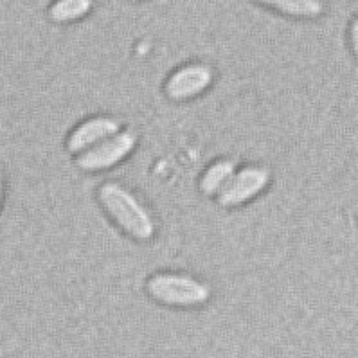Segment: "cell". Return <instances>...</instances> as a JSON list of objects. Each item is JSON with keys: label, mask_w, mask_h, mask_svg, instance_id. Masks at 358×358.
<instances>
[{"label": "cell", "mask_w": 358, "mask_h": 358, "mask_svg": "<svg viewBox=\"0 0 358 358\" xmlns=\"http://www.w3.org/2000/svg\"><path fill=\"white\" fill-rule=\"evenodd\" d=\"M97 202L112 222L131 240L146 243L157 232L152 209L128 186L115 180L103 182L97 187Z\"/></svg>", "instance_id": "cell-1"}, {"label": "cell", "mask_w": 358, "mask_h": 358, "mask_svg": "<svg viewBox=\"0 0 358 358\" xmlns=\"http://www.w3.org/2000/svg\"><path fill=\"white\" fill-rule=\"evenodd\" d=\"M146 294L169 308H196L211 299V287L186 272H157L146 279Z\"/></svg>", "instance_id": "cell-2"}, {"label": "cell", "mask_w": 358, "mask_h": 358, "mask_svg": "<svg viewBox=\"0 0 358 358\" xmlns=\"http://www.w3.org/2000/svg\"><path fill=\"white\" fill-rule=\"evenodd\" d=\"M139 143V137L134 130L122 128L117 134L105 139L103 143L96 144L85 153L76 157V166L81 171L97 173L115 168L124 162L134 153L135 146Z\"/></svg>", "instance_id": "cell-3"}, {"label": "cell", "mask_w": 358, "mask_h": 358, "mask_svg": "<svg viewBox=\"0 0 358 358\" xmlns=\"http://www.w3.org/2000/svg\"><path fill=\"white\" fill-rule=\"evenodd\" d=\"M272 180V171L266 166L249 164L238 168L231 177L224 191L216 196V202L222 207H240L257 199Z\"/></svg>", "instance_id": "cell-4"}, {"label": "cell", "mask_w": 358, "mask_h": 358, "mask_svg": "<svg viewBox=\"0 0 358 358\" xmlns=\"http://www.w3.org/2000/svg\"><path fill=\"white\" fill-rule=\"evenodd\" d=\"M215 81V71L203 62H191L180 65L166 78L164 94L175 103L189 101L202 96Z\"/></svg>", "instance_id": "cell-5"}, {"label": "cell", "mask_w": 358, "mask_h": 358, "mask_svg": "<svg viewBox=\"0 0 358 358\" xmlns=\"http://www.w3.org/2000/svg\"><path fill=\"white\" fill-rule=\"evenodd\" d=\"M122 128H124L122 122L114 115H92L69 131L67 139H65V148H67L69 153L78 157L96 144L115 135Z\"/></svg>", "instance_id": "cell-6"}, {"label": "cell", "mask_w": 358, "mask_h": 358, "mask_svg": "<svg viewBox=\"0 0 358 358\" xmlns=\"http://www.w3.org/2000/svg\"><path fill=\"white\" fill-rule=\"evenodd\" d=\"M238 169V164L232 159H218L215 160L213 164H209L206 168V171L202 173L200 177L199 187L202 191V194L206 196H211V199H216L224 187L227 186L231 177L234 175V171Z\"/></svg>", "instance_id": "cell-7"}, {"label": "cell", "mask_w": 358, "mask_h": 358, "mask_svg": "<svg viewBox=\"0 0 358 358\" xmlns=\"http://www.w3.org/2000/svg\"><path fill=\"white\" fill-rule=\"evenodd\" d=\"M266 4L292 18H317L324 13V6L319 0H272Z\"/></svg>", "instance_id": "cell-8"}, {"label": "cell", "mask_w": 358, "mask_h": 358, "mask_svg": "<svg viewBox=\"0 0 358 358\" xmlns=\"http://www.w3.org/2000/svg\"><path fill=\"white\" fill-rule=\"evenodd\" d=\"M90 0H59L49 8V18L55 24H72L90 13Z\"/></svg>", "instance_id": "cell-9"}, {"label": "cell", "mask_w": 358, "mask_h": 358, "mask_svg": "<svg viewBox=\"0 0 358 358\" xmlns=\"http://www.w3.org/2000/svg\"><path fill=\"white\" fill-rule=\"evenodd\" d=\"M350 38H351V49H353V51H357V22H353V24H351Z\"/></svg>", "instance_id": "cell-10"}, {"label": "cell", "mask_w": 358, "mask_h": 358, "mask_svg": "<svg viewBox=\"0 0 358 358\" xmlns=\"http://www.w3.org/2000/svg\"><path fill=\"white\" fill-rule=\"evenodd\" d=\"M2 194H4V186H2V173H0V203H2Z\"/></svg>", "instance_id": "cell-11"}]
</instances>
